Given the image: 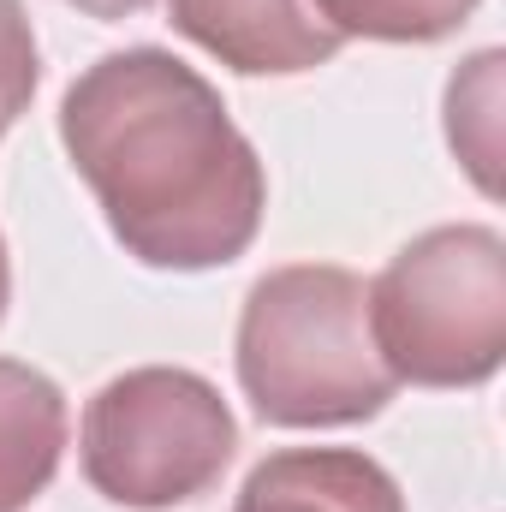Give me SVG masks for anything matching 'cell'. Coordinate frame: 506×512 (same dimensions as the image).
<instances>
[{"label": "cell", "mask_w": 506, "mask_h": 512, "mask_svg": "<svg viewBox=\"0 0 506 512\" xmlns=\"http://www.w3.org/2000/svg\"><path fill=\"white\" fill-rule=\"evenodd\" d=\"M36 78H42V66H36V30H30V18H24L18 0H0V131L30 108Z\"/></svg>", "instance_id": "30bf717a"}, {"label": "cell", "mask_w": 506, "mask_h": 512, "mask_svg": "<svg viewBox=\"0 0 506 512\" xmlns=\"http://www.w3.org/2000/svg\"><path fill=\"white\" fill-rule=\"evenodd\" d=\"M239 423L197 370L143 364L102 387L84 411V477L131 512H167L209 495L233 465Z\"/></svg>", "instance_id": "277c9868"}, {"label": "cell", "mask_w": 506, "mask_h": 512, "mask_svg": "<svg viewBox=\"0 0 506 512\" xmlns=\"http://www.w3.org/2000/svg\"><path fill=\"white\" fill-rule=\"evenodd\" d=\"M12 304V262H6V239H0V316Z\"/></svg>", "instance_id": "7c38bea8"}, {"label": "cell", "mask_w": 506, "mask_h": 512, "mask_svg": "<svg viewBox=\"0 0 506 512\" xmlns=\"http://www.w3.org/2000/svg\"><path fill=\"white\" fill-rule=\"evenodd\" d=\"M167 18L245 78H298L346 48L310 0H167Z\"/></svg>", "instance_id": "5b68a950"}, {"label": "cell", "mask_w": 506, "mask_h": 512, "mask_svg": "<svg viewBox=\"0 0 506 512\" xmlns=\"http://www.w3.org/2000/svg\"><path fill=\"white\" fill-rule=\"evenodd\" d=\"M501 48H483L477 60H465L447 84V143L453 155L471 167L477 191H501L495 161H501V137H495V108H501Z\"/></svg>", "instance_id": "ba28073f"}, {"label": "cell", "mask_w": 506, "mask_h": 512, "mask_svg": "<svg viewBox=\"0 0 506 512\" xmlns=\"http://www.w3.org/2000/svg\"><path fill=\"white\" fill-rule=\"evenodd\" d=\"M370 334L393 382L477 387L506 358V245L495 227H435L370 286Z\"/></svg>", "instance_id": "3957f363"}, {"label": "cell", "mask_w": 506, "mask_h": 512, "mask_svg": "<svg viewBox=\"0 0 506 512\" xmlns=\"http://www.w3.org/2000/svg\"><path fill=\"white\" fill-rule=\"evenodd\" d=\"M66 6H78L84 18H102V24H114V18H131V12H143L149 0H66Z\"/></svg>", "instance_id": "8fae6325"}, {"label": "cell", "mask_w": 506, "mask_h": 512, "mask_svg": "<svg viewBox=\"0 0 506 512\" xmlns=\"http://www.w3.org/2000/svg\"><path fill=\"white\" fill-rule=\"evenodd\" d=\"M239 387L274 429L364 423L393 399L370 334V286L334 262L262 274L239 316Z\"/></svg>", "instance_id": "7a4b0ae2"}, {"label": "cell", "mask_w": 506, "mask_h": 512, "mask_svg": "<svg viewBox=\"0 0 506 512\" xmlns=\"http://www.w3.org/2000/svg\"><path fill=\"white\" fill-rule=\"evenodd\" d=\"M60 143L143 268H221L251 251L268 179L221 90L167 48L102 54L60 96Z\"/></svg>", "instance_id": "6da1fadb"}, {"label": "cell", "mask_w": 506, "mask_h": 512, "mask_svg": "<svg viewBox=\"0 0 506 512\" xmlns=\"http://www.w3.org/2000/svg\"><path fill=\"white\" fill-rule=\"evenodd\" d=\"M233 512H405V495L370 453L286 447L245 477Z\"/></svg>", "instance_id": "8992f818"}, {"label": "cell", "mask_w": 506, "mask_h": 512, "mask_svg": "<svg viewBox=\"0 0 506 512\" xmlns=\"http://www.w3.org/2000/svg\"><path fill=\"white\" fill-rule=\"evenodd\" d=\"M322 12V24L352 42H441L453 36L483 0H310Z\"/></svg>", "instance_id": "9c48e42d"}, {"label": "cell", "mask_w": 506, "mask_h": 512, "mask_svg": "<svg viewBox=\"0 0 506 512\" xmlns=\"http://www.w3.org/2000/svg\"><path fill=\"white\" fill-rule=\"evenodd\" d=\"M66 393L42 370L0 358V512H24L60 471Z\"/></svg>", "instance_id": "52a82bcc"}]
</instances>
